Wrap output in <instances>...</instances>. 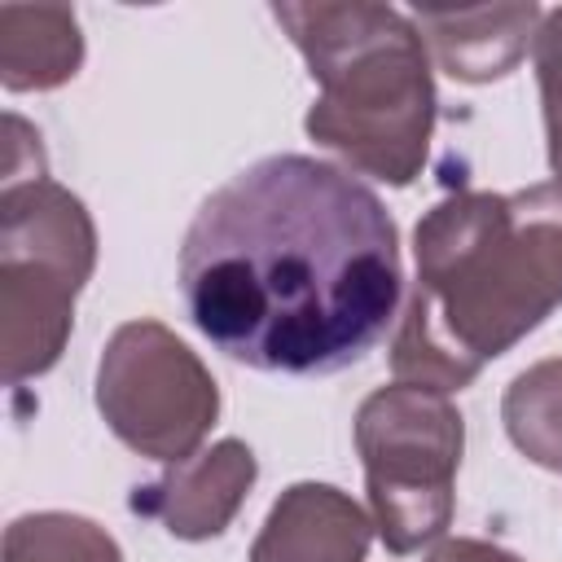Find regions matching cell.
<instances>
[{
	"label": "cell",
	"instance_id": "obj_1",
	"mask_svg": "<svg viewBox=\"0 0 562 562\" xmlns=\"http://www.w3.org/2000/svg\"><path fill=\"white\" fill-rule=\"evenodd\" d=\"M180 294L198 334L259 373H338L400 316V233L347 167L272 154L220 184L184 228Z\"/></svg>",
	"mask_w": 562,
	"mask_h": 562
},
{
	"label": "cell",
	"instance_id": "obj_2",
	"mask_svg": "<svg viewBox=\"0 0 562 562\" xmlns=\"http://www.w3.org/2000/svg\"><path fill=\"white\" fill-rule=\"evenodd\" d=\"M413 259L391 373L443 395L465 391L562 307V184L448 193L417 220Z\"/></svg>",
	"mask_w": 562,
	"mask_h": 562
},
{
	"label": "cell",
	"instance_id": "obj_3",
	"mask_svg": "<svg viewBox=\"0 0 562 562\" xmlns=\"http://www.w3.org/2000/svg\"><path fill=\"white\" fill-rule=\"evenodd\" d=\"M272 18L316 79L303 132L347 171L413 184L435 136V70L413 13L373 0H281Z\"/></svg>",
	"mask_w": 562,
	"mask_h": 562
},
{
	"label": "cell",
	"instance_id": "obj_4",
	"mask_svg": "<svg viewBox=\"0 0 562 562\" xmlns=\"http://www.w3.org/2000/svg\"><path fill=\"white\" fill-rule=\"evenodd\" d=\"M356 452L373 531L404 558L439 544L457 509V470L465 452V417L443 391L391 382L356 408Z\"/></svg>",
	"mask_w": 562,
	"mask_h": 562
},
{
	"label": "cell",
	"instance_id": "obj_5",
	"mask_svg": "<svg viewBox=\"0 0 562 562\" xmlns=\"http://www.w3.org/2000/svg\"><path fill=\"white\" fill-rule=\"evenodd\" d=\"M97 413L132 452L176 465L202 452L220 386L184 338L140 316L119 325L97 360Z\"/></svg>",
	"mask_w": 562,
	"mask_h": 562
},
{
	"label": "cell",
	"instance_id": "obj_6",
	"mask_svg": "<svg viewBox=\"0 0 562 562\" xmlns=\"http://www.w3.org/2000/svg\"><path fill=\"white\" fill-rule=\"evenodd\" d=\"M259 479V461L250 443L241 439H220L189 461L167 465L154 483L132 492V509L162 522L176 540H215L233 527L241 514L250 487Z\"/></svg>",
	"mask_w": 562,
	"mask_h": 562
},
{
	"label": "cell",
	"instance_id": "obj_7",
	"mask_svg": "<svg viewBox=\"0 0 562 562\" xmlns=\"http://www.w3.org/2000/svg\"><path fill=\"white\" fill-rule=\"evenodd\" d=\"M83 281L35 259H0V356L4 382L48 373L75 329V299Z\"/></svg>",
	"mask_w": 562,
	"mask_h": 562
},
{
	"label": "cell",
	"instance_id": "obj_8",
	"mask_svg": "<svg viewBox=\"0 0 562 562\" xmlns=\"http://www.w3.org/2000/svg\"><path fill=\"white\" fill-rule=\"evenodd\" d=\"M373 536V514L342 487L307 479L272 501L250 544V562H364Z\"/></svg>",
	"mask_w": 562,
	"mask_h": 562
},
{
	"label": "cell",
	"instance_id": "obj_9",
	"mask_svg": "<svg viewBox=\"0 0 562 562\" xmlns=\"http://www.w3.org/2000/svg\"><path fill=\"white\" fill-rule=\"evenodd\" d=\"M0 259H35L88 285L97 268V224L88 206L48 176L4 180L0 193Z\"/></svg>",
	"mask_w": 562,
	"mask_h": 562
},
{
	"label": "cell",
	"instance_id": "obj_10",
	"mask_svg": "<svg viewBox=\"0 0 562 562\" xmlns=\"http://www.w3.org/2000/svg\"><path fill=\"white\" fill-rule=\"evenodd\" d=\"M544 9L527 4H487V9H413V22L435 53L439 70L461 83L505 79L540 31Z\"/></svg>",
	"mask_w": 562,
	"mask_h": 562
},
{
	"label": "cell",
	"instance_id": "obj_11",
	"mask_svg": "<svg viewBox=\"0 0 562 562\" xmlns=\"http://www.w3.org/2000/svg\"><path fill=\"white\" fill-rule=\"evenodd\" d=\"M83 31L70 4H0V83L48 92L79 75Z\"/></svg>",
	"mask_w": 562,
	"mask_h": 562
},
{
	"label": "cell",
	"instance_id": "obj_12",
	"mask_svg": "<svg viewBox=\"0 0 562 562\" xmlns=\"http://www.w3.org/2000/svg\"><path fill=\"white\" fill-rule=\"evenodd\" d=\"M509 443L540 470L562 474V356L527 364L501 395Z\"/></svg>",
	"mask_w": 562,
	"mask_h": 562
},
{
	"label": "cell",
	"instance_id": "obj_13",
	"mask_svg": "<svg viewBox=\"0 0 562 562\" xmlns=\"http://www.w3.org/2000/svg\"><path fill=\"white\" fill-rule=\"evenodd\" d=\"M4 562H123V549L83 514L40 509L4 527Z\"/></svg>",
	"mask_w": 562,
	"mask_h": 562
},
{
	"label": "cell",
	"instance_id": "obj_14",
	"mask_svg": "<svg viewBox=\"0 0 562 562\" xmlns=\"http://www.w3.org/2000/svg\"><path fill=\"white\" fill-rule=\"evenodd\" d=\"M531 66H536V83H540L549 171L562 184V4L544 9V18H540V31L531 40Z\"/></svg>",
	"mask_w": 562,
	"mask_h": 562
},
{
	"label": "cell",
	"instance_id": "obj_15",
	"mask_svg": "<svg viewBox=\"0 0 562 562\" xmlns=\"http://www.w3.org/2000/svg\"><path fill=\"white\" fill-rule=\"evenodd\" d=\"M422 562H522L518 553L492 544V540H474V536H452V540H439Z\"/></svg>",
	"mask_w": 562,
	"mask_h": 562
}]
</instances>
